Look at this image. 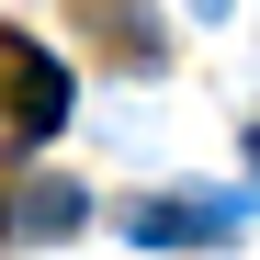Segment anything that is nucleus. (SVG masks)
Here are the masks:
<instances>
[{
    "label": "nucleus",
    "instance_id": "f257e3e1",
    "mask_svg": "<svg viewBox=\"0 0 260 260\" xmlns=\"http://www.w3.org/2000/svg\"><path fill=\"white\" fill-rule=\"evenodd\" d=\"M249 226V192H158V204H124V238L136 249H238Z\"/></svg>",
    "mask_w": 260,
    "mask_h": 260
},
{
    "label": "nucleus",
    "instance_id": "f03ea898",
    "mask_svg": "<svg viewBox=\"0 0 260 260\" xmlns=\"http://www.w3.org/2000/svg\"><path fill=\"white\" fill-rule=\"evenodd\" d=\"M0 124H12L23 147H46L57 124H68V68L46 46H23L12 23H0Z\"/></svg>",
    "mask_w": 260,
    "mask_h": 260
},
{
    "label": "nucleus",
    "instance_id": "7ed1b4c3",
    "mask_svg": "<svg viewBox=\"0 0 260 260\" xmlns=\"http://www.w3.org/2000/svg\"><path fill=\"white\" fill-rule=\"evenodd\" d=\"M68 12H79V34H91L124 79H158V68H170V34H158L147 0H68Z\"/></svg>",
    "mask_w": 260,
    "mask_h": 260
},
{
    "label": "nucleus",
    "instance_id": "20e7f679",
    "mask_svg": "<svg viewBox=\"0 0 260 260\" xmlns=\"http://www.w3.org/2000/svg\"><path fill=\"white\" fill-rule=\"evenodd\" d=\"M91 226V192L79 181H23V192H0V249H57Z\"/></svg>",
    "mask_w": 260,
    "mask_h": 260
},
{
    "label": "nucleus",
    "instance_id": "39448f33",
    "mask_svg": "<svg viewBox=\"0 0 260 260\" xmlns=\"http://www.w3.org/2000/svg\"><path fill=\"white\" fill-rule=\"evenodd\" d=\"M226 12H238V0H192V23H226Z\"/></svg>",
    "mask_w": 260,
    "mask_h": 260
},
{
    "label": "nucleus",
    "instance_id": "423d86ee",
    "mask_svg": "<svg viewBox=\"0 0 260 260\" xmlns=\"http://www.w3.org/2000/svg\"><path fill=\"white\" fill-rule=\"evenodd\" d=\"M249 158H260V136H249Z\"/></svg>",
    "mask_w": 260,
    "mask_h": 260
}]
</instances>
